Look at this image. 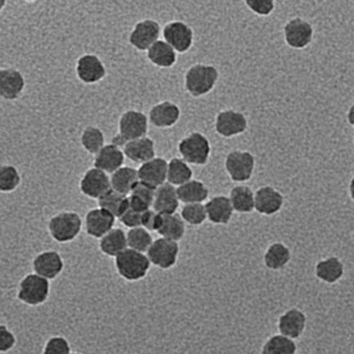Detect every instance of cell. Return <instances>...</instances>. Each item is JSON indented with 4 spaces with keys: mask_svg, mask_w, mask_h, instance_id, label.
<instances>
[{
    "mask_svg": "<svg viewBox=\"0 0 354 354\" xmlns=\"http://www.w3.org/2000/svg\"><path fill=\"white\" fill-rule=\"evenodd\" d=\"M219 80V71L215 66L194 64L184 75V88L189 96L201 98L210 94Z\"/></svg>",
    "mask_w": 354,
    "mask_h": 354,
    "instance_id": "obj_1",
    "label": "cell"
},
{
    "mask_svg": "<svg viewBox=\"0 0 354 354\" xmlns=\"http://www.w3.org/2000/svg\"><path fill=\"white\" fill-rule=\"evenodd\" d=\"M84 221L75 211H62L49 219L47 230L57 243L74 241L82 233Z\"/></svg>",
    "mask_w": 354,
    "mask_h": 354,
    "instance_id": "obj_2",
    "label": "cell"
},
{
    "mask_svg": "<svg viewBox=\"0 0 354 354\" xmlns=\"http://www.w3.org/2000/svg\"><path fill=\"white\" fill-rule=\"evenodd\" d=\"M151 262L144 252L127 248L115 258V268L118 274L127 281H138L148 275Z\"/></svg>",
    "mask_w": 354,
    "mask_h": 354,
    "instance_id": "obj_3",
    "label": "cell"
},
{
    "mask_svg": "<svg viewBox=\"0 0 354 354\" xmlns=\"http://www.w3.org/2000/svg\"><path fill=\"white\" fill-rule=\"evenodd\" d=\"M211 144L209 138L202 132H190L178 144V152L186 162L192 165H207L211 155Z\"/></svg>",
    "mask_w": 354,
    "mask_h": 354,
    "instance_id": "obj_4",
    "label": "cell"
},
{
    "mask_svg": "<svg viewBox=\"0 0 354 354\" xmlns=\"http://www.w3.org/2000/svg\"><path fill=\"white\" fill-rule=\"evenodd\" d=\"M50 295V281L37 274L28 273L22 277L18 288L17 298L22 304L39 306L45 304Z\"/></svg>",
    "mask_w": 354,
    "mask_h": 354,
    "instance_id": "obj_5",
    "label": "cell"
},
{
    "mask_svg": "<svg viewBox=\"0 0 354 354\" xmlns=\"http://www.w3.org/2000/svg\"><path fill=\"white\" fill-rule=\"evenodd\" d=\"M256 159L248 151L233 150L225 156V169L232 181H250L254 175Z\"/></svg>",
    "mask_w": 354,
    "mask_h": 354,
    "instance_id": "obj_6",
    "label": "cell"
},
{
    "mask_svg": "<svg viewBox=\"0 0 354 354\" xmlns=\"http://www.w3.org/2000/svg\"><path fill=\"white\" fill-rule=\"evenodd\" d=\"M149 117L136 109H129L122 113L119 120V136L127 144L131 140L145 138L148 134Z\"/></svg>",
    "mask_w": 354,
    "mask_h": 354,
    "instance_id": "obj_7",
    "label": "cell"
},
{
    "mask_svg": "<svg viewBox=\"0 0 354 354\" xmlns=\"http://www.w3.org/2000/svg\"><path fill=\"white\" fill-rule=\"evenodd\" d=\"M180 254L179 242L159 237L153 242L150 250L147 252L151 264L162 270L173 268L177 264Z\"/></svg>",
    "mask_w": 354,
    "mask_h": 354,
    "instance_id": "obj_8",
    "label": "cell"
},
{
    "mask_svg": "<svg viewBox=\"0 0 354 354\" xmlns=\"http://www.w3.org/2000/svg\"><path fill=\"white\" fill-rule=\"evenodd\" d=\"M162 37L163 40L180 55L188 53L194 46V30L186 22L180 20H174L165 24L162 28Z\"/></svg>",
    "mask_w": 354,
    "mask_h": 354,
    "instance_id": "obj_9",
    "label": "cell"
},
{
    "mask_svg": "<svg viewBox=\"0 0 354 354\" xmlns=\"http://www.w3.org/2000/svg\"><path fill=\"white\" fill-rule=\"evenodd\" d=\"M162 34L160 24L154 19H144L136 24L130 32L128 41L138 51H148Z\"/></svg>",
    "mask_w": 354,
    "mask_h": 354,
    "instance_id": "obj_10",
    "label": "cell"
},
{
    "mask_svg": "<svg viewBox=\"0 0 354 354\" xmlns=\"http://www.w3.org/2000/svg\"><path fill=\"white\" fill-rule=\"evenodd\" d=\"M248 122L245 115L235 109L219 111L215 117L214 128L216 133L223 138H232L244 133Z\"/></svg>",
    "mask_w": 354,
    "mask_h": 354,
    "instance_id": "obj_11",
    "label": "cell"
},
{
    "mask_svg": "<svg viewBox=\"0 0 354 354\" xmlns=\"http://www.w3.org/2000/svg\"><path fill=\"white\" fill-rule=\"evenodd\" d=\"M76 76L84 84H96L107 75L106 67L98 55L86 53L78 57L75 67Z\"/></svg>",
    "mask_w": 354,
    "mask_h": 354,
    "instance_id": "obj_12",
    "label": "cell"
},
{
    "mask_svg": "<svg viewBox=\"0 0 354 354\" xmlns=\"http://www.w3.org/2000/svg\"><path fill=\"white\" fill-rule=\"evenodd\" d=\"M314 28L312 24L302 18L289 20L283 26V39L286 44L293 49H304L312 43Z\"/></svg>",
    "mask_w": 354,
    "mask_h": 354,
    "instance_id": "obj_13",
    "label": "cell"
},
{
    "mask_svg": "<svg viewBox=\"0 0 354 354\" xmlns=\"http://www.w3.org/2000/svg\"><path fill=\"white\" fill-rule=\"evenodd\" d=\"M109 189H111V176L96 167L88 169L80 181V192L93 200L98 201Z\"/></svg>",
    "mask_w": 354,
    "mask_h": 354,
    "instance_id": "obj_14",
    "label": "cell"
},
{
    "mask_svg": "<svg viewBox=\"0 0 354 354\" xmlns=\"http://www.w3.org/2000/svg\"><path fill=\"white\" fill-rule=\"evenodd\" d=\"M32 267L35 273L53 281L62 274L65 268V262L59 252L48 250L35 257Z\"/></svg>",
    "mask_w": 354,
    "mask_h": 354,
    "instance_id": "obj_15",
    "label": "cell"
},
{
    "mask_svg": "<svg viewBox=\"0 0 354 354\" xmlns=\"http://www.w3.org/2000/svg\"><path fill=\"white\" fill-rule=\"evenodd\" d=\"M117 218L104 209L94 208L84 216V230L90 237L100 240L115 227Z\"/></svg>",
    "mask_w": 354,
    "mask_h": 354,
    "instance_id": "obj_16",
    "label": "cell"
},
{
    "mask_svg": "<svg viewBox=\"0 0 354 354\" xmlns=\"http://www.w3.org/2000/svg\"><path fill=\"white\" fill-rule=\"evenodd\" d=\"M148 117L151 125L157 129H169L180 121L181 109L171 101H161L151 107Z\"/></svg>",
    "mask_w": 354,
    "mask_h": 354,
    "instance_id": "obj_17",
    "label": "cell"
},
{
    "mask_svg": "<svg viewBox=\"0 0 354 354\" xmlns=\"http://www.w3.org/2000/svg\"><path fill=\"white\" fill-rule=\"evenodd\" d=\"M26 77L15 68L0 70V96L8 101L18 100L26 90Z\"/></svg>",
    "mask_w": 354,
    "mask_h": 354,
    "instance_id": "obj_18",
    "label": "cell"
},
{
    "mask_svg": "<svg viewBox=\"0 0 354 354\" xmlns=\"http://www.w3.org/2000/svg\"><path fill=\"white\" fill-rule=\"evenodd\" d=\"M283 194L272 186L265 185L254 192V210L261 215L271 216L277 214L283 206Z\"/></svg>",
    "mask_w": 354,
    "mask_h": 354,
    "instance_id": "obj_19",
    "label": "cell"
},
{
    "mask_svg": "<svg viewBox=\"0 0 354 354\" xmlns=\"http://www.w3.org/2000/svg\"><path fill=\"white\" fill-rule=\"evenodd\" d=\"M306 321L304 310L297 308H289L277 319V330L285 337L297 339L306 330Z\"/></svg>",
    "mask_w": 354,
    "mask_h": 354,
    "instance_id": "obj_20",
    "label": "cell"
},
{
    "mask_svg": "<svg viewBox=\"0 0 354 354\" xmlns=\"http://www.w3.org/2000/svg\"><path fill=\"white\" fill-rule=\"evenodd\" d=\"M167 167L169 161L165 160L163 157L156 156L138 167L140 181L155 188L160 187L167 182Z\"/></svg>",
    "mask_w": 354,
    "mask_h": 354,
    "instance_id": "obj_21",
    "label": "cell"
},
{
    "mask_svg": "<svg viewBox=\"0 0 354 354\" xmlns=\"http://www.w3.org/2000/svg\"><path fill=\"white\" fill-rule=\"evenodd\" d=\"M123 151L126 158L136 165H144L156 157L155 142L148 136L128 142Z\"/></svg>",
    "mask_w": 354,
    "mask_h": 354,
    "instance_id": "obj_22",
    "label": "cell"
},
{
    "mask_svg": "<svg viewBox=\"0 0 354 354\" xmlns=\"http://www.w3.org/2000/svg\"><path fill=\"white\" fill-rule=\"evenodd\" d=\"M208 221L213 225H225L233 218L234 208L229 196H215L205 204Z\"/></svg>",
    "mask_w": 354,
    "mask_h": 354,
    "instance_id": "obj_23",
    "label": "cell"
},
{
    "mask_svg": "<svg viewBox=\"0 0 354 354\" xmlns=\"http://www.w3.org/2000/svg\"><path fill=\"white\" fill-rule=\"evenodd\" d=\"M125 158L123 149L113 144L106 145L98 154L95 155L94 167L111 176L124 167Z\"/></svg>",
    "mask_w": 354,
    "mask_h": 354,
    "instance_id": "obj_24",
    "label": "cell"
},
{
    "mask_svg": "<svg viewBox=\"0 0 354 354\" xmlns=\"http://www.w3.org/2000/svg\"><path fill=\"white\" fill-rule=\"evenodd\" d=\"M180 203L177 188L167 182L157 188L152 209L162 215L174 214L177 213Z\"/></svg>",
    "mask_w": 354,
    "mask_h": 354,
    "instance_id": "obj_25",
    "label": "cell"
},
{
    "mask_svg": "<svg viewBox=\"0 0 354 354\" xmlns=\"http://www.w3.org/2000/svg\"><path fill=\"white\" fill-rule=\"evenodd\" d=\"M345 273L344 263L337 257L331 256L318 261L315 265V274L319 281L333 285L337 283Z\"/></svg>",
    "mask_w": 354,
    "mask_h": 354,
    "instance_id": "obj_26",
    "label": "cell"
},
{
    "mask_svg": "<svg viewBox=\"0 0 354 354\" xmlns=\"http://www.w3.org/2000/svg\"><path fill=\"white\" fill-rule=\"evenodd\" d=\"M149 62L160 69H171L177 64L178 53L165 40H159L147 51Z\"/></svg>",
    "mask_w": 354,
    "mask_h": 354,
    "instance_id": "obj_27",
    "label": "cell"
},
{
    "mask_svg": "<svg viewBox=\"0 0 354 354\" xmlns=\"http://www.w3.org/2000/svg\"><path fill=\"white\" fill-rule=\"evenodd\" d=\"M127 248V233L121 227H113L99 241V250L104 256L109 258H117Z\"/></svg>",
    "mask_w": 354,
    "mask_h": 354,
    "instance_id": "obj_28",
    "label": "cell"
},
{
    "mask_svg": "<svg viewBox=\"0 0 354 354\" xmlns=\"http://www.w3.org/2000/svg\"><path fill=\"white\" fill-rule=\"evenodd\" d=\"M140 182L138 171L129 165H124L111 175V189L129 196L136 184Z\"/></svg>",
    "mask_w": 354,
    "mask_h": 354,
    "instance_id": "obj_29",
    "label": "cell"
},
{
    "mask_svg": "<svg viewBox=\"0 0 354 354\" xmlns=\"http://www.w3.org/2000/svg\"><path fill=\"white\" fill-rule=\"evenodd\" d=\"M263 261L269 270H281L291 261V250L283 242H273L267 248Z\"/></svg>",
    "mask_w": 354,
    "mask_h": 354,
    "instance_id": "obj_30",
    "label": "cell"
},
{
    "mask_svg": "<svg viewBox=\"0 0 354 354\" xmlns=\"http://www.w3.org/2000/svg\"><path fill=\"white\" fill-rule=\"evenodd\" d=\"M180 202L184 205L203 204L209 198V188L200 180L192 179L177 187Z\"/></svg>",
    "mask_w": 354,
    "mask_h": 354,
    "instance_id": "obj_31",
    "label": "cell"
},
{
    "mask_svg": "<svg viewBox=\"0 0 354 354\" xmlns=\"http://www.w3.org/2000/svg\"><path fill=\"white\" fill-rule=\"evenodd\" d=\"M229 198L235 212L248 214L254 210V194L248 186H234L230 192Z\"/></svg>",
    "mask_w": 354,
    "mask_h": 354,
    "instance_id": "obj_32",
    "label": "cell"
},
{
    "mask_svg": "<svg viewBox=\"0 0 354 354\" xmlns=\"http://www.w3.org/2000/svg\"><path fill=\"white\" fill-rule=\"evenodd\" d=\"M97 203L99 208L104 209L117 219L130 208L129 198L113 189H109L106 194H103Z\"/></svg>",
    "mask_w": 354,
    "mask_h": 354,
    "instance_id": "obj_33",
    "label": "cell"
},
{
    "mask_svg": "<svg viewBox=\"0 0 354 354\" xmlns=\"http://www.w3.org/2000/svg\"><path fill=\"white\" fill-rule=\"evenodd\" d=\"M157 233L160 237L179 242L186 234V223L178 213L162 215V223Z\"/></svg>",
    "mask_w": 354,
    "mask_h": 354,
    "instance_id": "obj_34",
    "label": "cell"
},
{
    "mask_svg": "<svg viewBox=\"0 0 354 354\" xmlns=\"http://www.w3.org/2000/svg\"><path fill=\"white\" fill-rule=\"evenodd\" d=\"M194 178V171L189 163L186 162L180 157H174L169 161L167 167V183L175 187L187 183Z\"/></svg>",
    "mask_w": 354,
    "mask_h": 354,
    "instance_id": "obj_35",
    "label": "cell"
},
{
    "mask_svg": "<svg viewBox=\"0 0 354 354\" xmlns=\"http://www.w3.org/2000/svg\"><path fill=\"white\" fill-rule=\"evenodd\" d=\"M297 345L295 339L285 335H273L263 344L261 354H296Z\"/></svg>",
    "mask_w": 354,
    "mask_h": 354,
    "instance_id": "obj_36",
    "label": "cell"
},
{
    "mask_svg": "<svg viewBox=\"0 0 354 354\" xmlns=\"http://www.w3.org/2000/svg\"><path fill=\"white\" fill-rule=\"evenodd\" d=\"M80 144L82 148L91 155H96L104 148L105 136L100 128L88 126L80 134Z\"/></svg>",
    "mask_w": 354,
    "mask_h": 354,
    "instance_id": "obj_37",
    "label": "cell"
},
{
    "mask_svg": "<svg viewBox=\"0 0 354 354\" xmlns=\"http://www.w3.org/2000/svg\"><path fill=\"white\" fill-rule=\"evenodd\" d=\"M127 242L128 248L147 254L152 246L154 239L151 235V232H149L145 227H140L128 230Z\"/></svg>",
    "mask_w": 354,
    "mask_h": 354,
    "instance_id": "obj_38",
    "label": "cell"
},
{
    "mask_svg": "<svg viewBox=\"0 0 354 354\" xmlns=\"http://www.w3.org/2000/svg\"><path fill=\"white\" fill-rule=\"evenodd\" d=\"M21 175L17 167L3 165L0 167V190L3 194H11L21 185Z\"/></svg>",
    "mask_w": 354,
    "mask_h": 354,
    "instance_id": "obj_39",
    "label": "cell"
},
{
    "mask_svg": "<svg viewBox=\"0 0 354 354\" xmlns=\"http://www.w3.org/2000/svg\"><path fill=\"white\" fill-rule=\"evenodd\" d=\"M186 225L192 227H200L205 221H208L205 204H188L184 205L180 212Z\"/></svg>",
    "mask_w": 354,
    "mask_h": 354,
    "instance_id": "obj_40",
    "label": "cell"
},
{
    "mask_svg": "<svg viewBox=\"0 0 354 354\" xmlns=\"http://www.w3.org/2000/svg\"><path fill=\"white\" fill-rule=\"evenodd\" d=\"M70 342L63 335H53L47 339L42 354H71Z\"/></svg>",
    "mask_w": 354,
    "mask_h": 354,
    "instance_id": "obj_41",
    "label": "cell"
},
{
    "mask_svg": "<svg viewBox=\"0 0 354 354\" xmlns=\"http://www.w3.org/2000/svg\"><path fill=\"white\" fill-rule=\"evenodd\" d=\"M156 189L157 188L140 181L136 184V187L133 188L129 196L140 198V201L146 203L151 208H153Z\"/></svg>",
    "mask_w": 354,
    "mask_h": 354,
    "instance_id": "obj_42",
    "label": "cell"
},
{
    "mask_svg": "<svg viewBox=\"0 0 354 354\" xmlns=\"http://www.w3.org/2000/svg\"><path fill=\"white\" fill-rule=\"evenodd\" d=\"M246 7L258 16H269L275 9L273 0H246Z\"/></svg>",
    "mask_w": 354,
    "mask_h": 354,
    "instance_id": "obj_43",
    "label": "cell"
},
{
    "mask_svg": "<svg viewBox=\"0 0 354 354\" xmlns=\"http://www.w3.org/2000/svg\"><path fill=\"white\" fill-rule=\"evenodd\" d=\"M162 223V214L156 212L154 209L146 211L142 215V227L149 232H158Z\"/></svg>",
    "mask_w": 354,
    "mask_h": 354,
    "instance_id": "obj_44",
    "label": "cell"
},
{
    "mask_svg": "<svg viewBox=\"0 0 354 354\" xmlns=\"http://www.w3.org/2000/svg\"><path fill=\"white\" fill-rule=\"evenodd\" d=\"M17 343L15 333L6 324H0V351L3 353L11 351Z\"/></svg>",
    "mask_w": 354,
    "mask_h": 354,
    "instance_id": "obj_45",
    "label": "cell"
},
{
    "mask_svg": "<svg viewBox=\"0 0 354 354\" xmlns=\"http://www.w3.org/2000/svg\"><path fill=\"white\" fill-rule=\"evenodd\" d=\"M142 213L136 212L129 208L120 217L119 221L129 230L136 229V227H142Z\"/></svg>",
    "mask_w": 354,
    "mask_h": 354,
    "instance_id": "obj_46",
    "label": "cell"
},
{
    "mask_svg": "<svg viewBox=\"0 0 354 354\" xmlns=\"http://www.w3.org/2000/svg\"><path fill=\"white\" fill-rule=\"evenodd\" d=\"M347 122L352 128H354V103L350 106L347 113Z\"/></svg>",
    "mask_w": 354,
    "mask_h": 354,
    "instance_id": "obj_47",
    "label": "cell"
},
{
    "mask_svg": "<svg viewBox=\"0 0 354 354\" xmlns=\"http://www.w3.org/2000/svg\"><path fill=\"white\" fill-rule=\"evenodd\" d=\"M349 194L350 198H351V200L354 202V177L352 178L349 183Z\"/></svg>",
    "mask_w": 354,
    "mask_h": 354,
    "instance_id": "obj_48",
    "label": "cell"
},
{
    "mask_svg": "<svg viewBox=\"0 0 354 354\" xmlns=\"http://www.w3.org/2000/svg\"><path fill=\"white\" fill-rule=\"evenodd\" d=\"M7 5L6 0H0V12H3V8Z\"/></svg>",
    "mask_w": 354,
    "mask_h": 354,
    "instance_id": "obj_49",
    "label": "cell"
},
{
    "mask_svg": "<svg viewBox=\"0 0 354 354\" xmlns=\"http://www.w3.org/2000/svg\"><path fill=\"white\" fill-rule=\"evenodd\" d=\"M71 354H82V353H80V352H72Z\"/></svg>",
    "mask_w": 354,
    "mask_h": 354,
    "instance_id": "obj_50",
    "label": "cell"
}]
</instances>
